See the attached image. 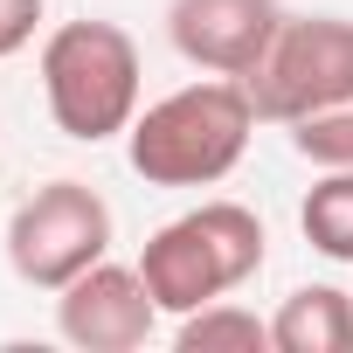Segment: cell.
Returning a JSON list of instances; mask_svg holds the SVG:
<instances>
[{
  "instance_id": "cell-4",
  "label": "cell",
  "mask_w": 353,
  "mask_h": 353,
  "mask_svg": "<svg viewBox=\"0 0 353 353\" xmlns=\"http://www.w3.org/2000/svg\"><path fill=\"white\" fill-rule=\"evenodd\" d=\"M250 104L263 125H298L325 104L353 97V21L339 14H284L277 42L263 49V63L243 77Z\"/></svg>"
},
{
  "instance_id": "cell-8",
  "label": "cell",
  "mask_w": 353,
  "mask_h": 353,
  "mask_svg": "<svg viewBox=\"0 0 353 353\" xmlns=\"http://www.w3.org/2000/svg\"><path fill=\"white\" fill-rule=\"evenodd\" d=\"M277 353H353V291L339 284H298L270 312Z\"/></svg>"
},
{
  "instance_id": "cell-12",
  "label": "cell",
  "mask_w": 353,
  "mask_h": 353,
  "mask_svg": "<svg viewBox=\"0 0 353 353\" xmlns=\"http://www.w3.org/2000/svg\"><path fill=\"white\" fill-rule=\"evenodd\" d=\"M42 28V0H0V56H21Z\"/></svg>"
},
{
  "instance_id": "cell-1",
  "label": "cell",
  "mask_w": 353,
  "mask_h": 353,
  "mask_svg": "<svg viewBox=\"0 0 353 353\" xmlns=\"http://www.w3.org/2000/svg\"><path fill=\"white\" fill-rule=\"evenodd\" d=\"M256 104L243 77H208L145 104L125 132V159L145 188H215L243 166Z\"/></svg>"
},
{
  "instance_id": "cell-7",
  "label": "cell",
  "mask_w": 353,
  "mask_h": 353,
  "mask_svg": "<svg viewBox=\"0 0 353 353\" xmlns=\"http://www.w3.org/2000/svg\"><path fill=\"white\" fill-rule=\"evenodd\" d=\"M277 28H284L277 0H173L166 8L173 49L208 77H250L277 42Z\"/></svg>"
},
{
  "instance_id": "cell-10",
  "label": "cell",
  "mask_w": 353,
  "mask_h": 353,
  "mask_svg": "<svg viewBox=\"0 0 353 353\" xmlns=\"http://www.w3.org/2000/svg\"><path fill=\"white\" fill-rule=\"evenodd\" d=\"M173 346H181V353H263L270 346V319H256L250 305L215 298V305H201V312L181 319Z\"/></svg>"
},
{
  "instance_id": "cell-6",
  "label": "cell",
  "mask_w": 353,
  "mask_h": 353,
  "mask_svg": "<svg viewBox=\"0 0 353 353\" xmlns=\"http://www.w3.org/2000/svg\"><path fill=\"white\" fill-rule=\"evenodd\" d=\"M159 325V298L145 291L139 263H90L83 277H70L56 291V332L77 353H139Z\"/></svg>"
},
{
  "instance_id": "cell-11",
  "label": "cell",
  "mask_w": 353,
  "mask_h": 353,
  "mask_svg": "<svg viewBox=\"0 0 353 353\" xmlns=\"http://www.w3.org/2000/svg\"><path fill=\"white\" fill-rule=\"evenodd\" d=\"M291 145H298V159H312L319 173L353 166V97H346V104H325V111H312V118H298V125H291Z\"/></svg>"
},
{
  "instance_id": "cell-5",
  "label": "cell",
  "mask_w": 353,
  "mask_h": 353,
  "mask_svg": "<svg viewBox=\"0 0 353 353\" xmlns=\"http://www.w3.org/2000/svg\"><path fill=\"white\" fill-rule=\"evenodd\" d=\"M111 256V201L83 181H49L8 215V263L35 291H63Z\"/></svg>"
},
{
  "instance_id": "cell-2",
  "label": "cell",
  "mask_w": 353,
  "mask_h": 353,
  "mask_svg": "<svg viewBox=\"0 0 353 353\" xmlns=\"http://www.w3.org/2000/svg\"><path fill=\"white\" fill-rule=\"evenodd\" d=\"M256 270H263V222L243 201H201L188 215H173L166 229H152L139 250V277L173 319L229 298Z\"/></svg>"
},
{
  "instance_id": "cell-3",
  "label": "cell",
  "mask_w": 353,
  "mask_h": 353,
  "mask_svg": "<svg viewBox=\"0 0 353 353\" xmlns=\"http://www.w3.org/2000/svg\"><path fill=\"white\" fill-rule=\"evenodd\" d=\"M139 42L118 21H63L42 42V97L63 139L104 145L139 118Z\"/></svg>"
},
{
  "instance_id": "cell-9",
  "label": "cell",
  "mask_w": 353,
  "mask_h": 353,
  "mask_svg": "<svg viewBox=\"0 0 353 353\" xmlns=\"http://www.w3.org/2000/svg\"><path fill=\"white\" fill-rule=\"evenodd\" d=\"M298 229H305V243H312L319 256L353 263V166L319 173V188H312L305 208H298Z\"/></svg>"
}]
</instances>
